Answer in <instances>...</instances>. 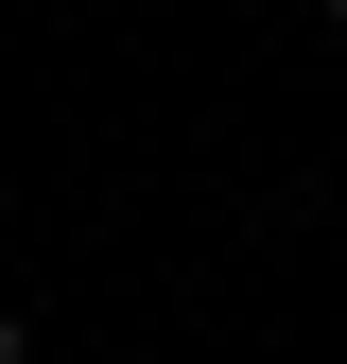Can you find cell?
I'll return each instance as SVG.
<instances>
[{
    "instance_id": "obj_1",
    "label": "cell",
    "mask_w": 347,
    "mask_h": 364,
    "mask_svg": "<svg viewBox=\"0 0 347 364\" xmlns=\"http://www.w3.org/2000/svg\"><path fill=\"white\" fill-rule=\"evenodd\" d=\"M0 364H35V330H18V312H0Z\"/></svg>"
},
{
    "instance_id": "obj_3",
    "label": "cell",
    "mask_w": 347,
    "mask_h": 364,
    "mask_svg": "<svg viewBox=\"0 0 347 364\" xmlns=\"http://www.w3.org/2000/svg\"><path fill=\"white\" fill-rule=\"evenodd\" d=\"M0 208H18V191H0Z\"/></svg>"
},
{
    "instance_id": "obj_2",
    "label": "cell",
    "mask_w": 347,
    "mask_h": 364,
    "mask_svg": "<svg viewBox=\"0 0 347 364\" xmlns=\"http://www.w3.org/2000/svg\"><path fill=\"white\" fill-rule=\"evenodd\" d=\"M330 18H347V0H330Z\"/></svg>"
}]
</instances>
